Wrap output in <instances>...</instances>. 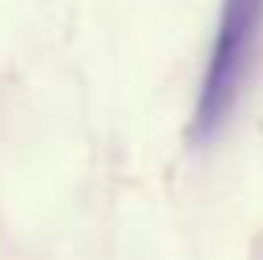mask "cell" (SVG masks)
Here are the masks:
<instances>
[{
    "label": "cell",
    "mask_w": 263,
    "mask_h": 260,
    "mask_svg": "<svg viewBox=\"0 0 263 260\" xmlns=\"http://www.w3.org/2000/svg\"><path fill=\"white\" fill-rule=\"evenodd\" d=\"M263 40V0H220L210 57L192 107V143H210L231 122Z\"/></svg>",
    "instance_id": "obj_1"
}]
</instances>
